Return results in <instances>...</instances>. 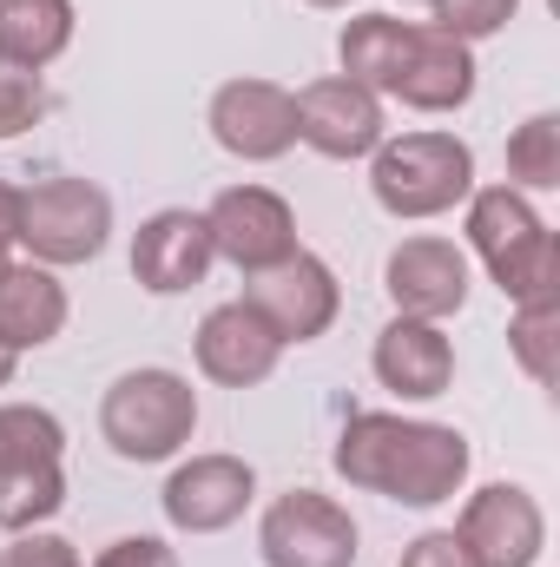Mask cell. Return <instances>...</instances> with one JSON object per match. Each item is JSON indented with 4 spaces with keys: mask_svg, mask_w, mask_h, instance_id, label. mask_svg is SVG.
Listing matches in <instances>:
<instances>
[{
    "mask_svg": "<svg viewBox=\"0 0 560 567\" xmlns=\"http://www.w3.org/2000/svg\"><path fill=\"white\" fill-rule=\"evenodd\" d=\"M66 455V429L40 403H0V468H27V462H60Z\"/></svg>",
    "mask_w": 560,
    "mask_h": 567,
    "instance_id": "7402d4cb",
    "label": "cell"
},
{
    "mask_svg": "<svg viewBox=\"0 0 560 567\" xmlns=\"http://www.w3.org/2000/svg\"><path fill=\"white\" fill-rule=\"evenodd\" d=\"M303 7H350V0H303Z\"/></svg>",
    "mask_w": 560,
    "mask_h": 567,
    "instance_id": "1f68e13d",
    "label": "cell"
},
{
    "mask_svg": "<svg viewBox=\"0 0 560 567\" xmlns=\"http://www.w3.org/2000/svg\"><path fill=\"white\" fill-rule=\"evenodd\" d=\"M245 303L278 330V343L290 350V343H317L336 323L343 284H336V271L317 251H290L283 265H271V271H258V278L245 284Z\"/></svg>",
    "mask_w": 560,
    "mask_h": 567,
    "instance_id": "52a82bcc",
    "label": "cell"
},
{
    "mask_svg": "<svg viewBox=\"0 0 560 567\" xmlns=\"http://www.w3.org/2000/svg\"><path fill=\"white\" fill-rule=\"evenodd\" d=\"M205 225H211V251L225 265H238L245 278L283 265L290 251H303L297 245V212L283 205L271 185H231V192H218L211 212H205Z\"/></svg>",
    "mask_w": 560,
    "mask_h": 567,
    "instance_id": "9c48e42d",
    "label": "cell"
},
{
    "mask_svg": "<svg viewBox=\"0 0 560 567\" xmlns=\"http://www.w3.org/2000/svg\"><path fill=\"white\" fill-rule=\"evenodd\" d=\"M258 495V468L245 455H191L165 475L158 508L178 535H225L231 522H245Z\"/></svg>",
    "mask_w": 560,
    "mask_h": 567,
    "instance_id": "8fae6325",
    "label": "cell"
},
{
    "mask_svg": "<svg viewBox=\"0 0 560 567\" xmlns=\"http://www.w3.org/2000/svg\"><path fill=\"white\" fill-rule=\"evenodd\" d=\"M455 542L475 555V567H535L548 548V515L521 482H488L462 502Z\"/></svg>",
    "mask_w": 560,
    "mask_h": 567,
    "instance_id": "30bf717a",
    "label": "cell"
},
{
    "mask_svg": "<svg viewBox=\"0 0 560 567\" xmlns=\"http://www.w3.org/2000/svg\"><path fill=\"white\" fill-rule=\"evenodd\" d=\"M265 567H356V522L336 495L290 488L258 522Z\"/></svg>",
    "mask_w": 560,
    "mask_h": 567,
    "instance_id": "8992f818",
    "label": "cell"
},
{
    "mask_svg": "<svg viewBox=\"0 0 560 567\" xmlns=\"http://www.w3.org/2000/svg\"><path fill=\"white\" fill-rule=\"evenodd\" d=\"M468 251L488 265L508 303H541L560 297V245L548 218L528 205L515 185H481L468 192Z\"/></svg>",
    "mask_w": 560,
    "mask_h": 567,
    "instance_id": "7a4b0ae2",
    "label": "cell"
},
{
    "mask_svg": "<svg viewBox=\"0 0 560 567\" xmlns=\"http://www.w3.org/2000/svg\"><path fill=\"white\" fill-rule=\"evenodd\" d=\"M409 40H416V20L356 13V20H343V33H336V60H343V73H350L356 86L390 93L396 73H403V60H409Z\"/></svg>",
    "mask_w": 560,
    "mask_h": 567,
    "instance_id": "ffe728a7",
    "label": "cell"
},
{
    "mask_svg": "<svg viewBox=\"0 0 560 567\" xmlns=\"http://www.w3.org/2000/svg\"><path fill=\"white\" fill-rule=\"evenodd\" d=\"M390 93L409 113H455V106H468L475 100V47L442 33V27H416L409 60H403Z\"/></svg>",
    "mask_w": 560,
    "mask_h": 567,
    "instance_id": "e0dca14e",
    "label": "cell"
},
{
    "mask_svg": "<svg viewBox=\"0 0 560 567\" xmlns=\"http://www.w3.org/2000/svg\"><path fill=\"white\" fill-rule=\"evenodd\" d=\"M370 192L390 218H442L475 192V152L455 133H403L370 152Z\"/></svg>",
    "mask_w": 560,
    "mask_h": 567,
    "instance_id": "277c9868",
    "label": "cell"
},
{
    "mask_svg": "<svg viewBox=\"0 0 560 567\" xmlns=\"http://www.w3.org/2000/svg\"><path fill=\"white\" fill-rule=\"evenodd\" d=\"M330 462H336V475L350 488H370V495L403 502V508H442V502L462 495L475 455H468V435L448 423L363 410V416L343 423Z\"/></svg>",
    "mask_w": 560,
    "mask_h": 567,
    "instance_id": "6da1fadb",
    "label": "cell"
},
{
    "mask_svg": "<svg viewBox=\"0 0 560 567\" xmlns=\"http://www.w3.org/2000/svg\"><path fill=\"white\" fill-rule=\"evenodd\" d=\"M370 370L390 396L403 403H435L448 396L455 383V343L442 337V323H422V317H390L376 330V350H370Z\"/></svg>",
    "mask_w": 560,
    "mask_h": 567,
    "instance_id": "2e32d148",
    "label": "cell"
},
{
    "mask_svg": "<svg viewBox=\"0 0 560 567\" xmlns=\"http://www.w3.org/2000/svg\"><path fill=\"white\" fill-rule=\"evenodd\" d=\"M508 343H515L521 370H528V377L548 390V383H554V350H560V297H541V303H515Z\"/></svg>",
    "mask_w": 560,
    "mask_h": 567,
    "instance_id": "cb8c5ba5",
    "label": "cell"
},
{
    "mask_svg": "<svg viewBox=\"0 0 560 567\" xmlns=\"http://www.w3.org/2000/svg\"><path fill=\"white\" fill-rule=\"evenodd\" d=\"M383 290H390L396 317L442 323L468 303V258L448 238H403L383 265Z\"/></svg>",
    "mask_w": 560,
    "mask_h": 567,
    "instance_id": "9a60e30c",
    "label": "cell"
},
{
    "mask_svg": "<svg viewBox=\"0 0 560 567\" xmlns=\"http://www.w3.org/2000/svg\"><path fill=\"white\" fill-rule=\"evenodd\" d=\"M428 13H435V27L442 33H455V40H495L515 13H521V0H428Z\"/></svg>",
    "mask_w": 560,
    "mask_h": 567,
    "instance_id": "d4e9b609",
    "label": "cell"
},
{
    "mask_svg": "<svg viewBox=\"0 0 560 567\" xmlns=\"http://www.w3.org/2000/svg\"><path fill=\"white\" fill-rule=\"evenodd\" d=\"M211 140L225 145L231 158L245 165H271L297 145V100L278 80H225L211 93V113H205Z\"/></svg>",
    "mask_w": 560,
    "mask_h": 567,
    "instance_id": "7c38bea8",
    "label": "cell"
},
{
    "mask_svg": "<svg viewBox=\"0 0 560 567\" xmlns=\"http://www.w3.org/2000/svg\"><path fill=\"white\" fill-rule=\"evenodd\" d=\"M13 370H20V357H13V350H7V343H0V390H7V383H13Z\"/></svg>",
    "mask_w": 560,
    "mask_h": 567,
    "instance_id": "4dcf8cb0",
    "label": "cell"
},
{
    "mask_svg": "<svg viewBox=\"0 0 560 567\" xmlns=\"http://www.w3.org/2000/svg\"><path fill=\"white\" fill-rule=\"evenodd\" d=\"M0 567H80V555H73V542H66V535L27 528V535H13V548L0 555Z\"/></svg>",
    "mask_w": 560,
    "mask_h": 567,
    "instance_id": "4316f807",
    "label": "cell"
},
{
    "mask_svg": "<svg viewBox=\"0 0 560 567\" xmlns=\"http://www.w3.org/2000/svg\"><path fill=\"white\" fill-rule=\"evenodd\" d=\"M93 567H178V555L158 535H126V542H113Z\"/></svg>",
    "mask_w": 560,
    "mask_h": 567,
    "instance_id": "f1b7e54d",
    "label": "cell"
},
{
    "mask_svg": "<svg viewBox=\"0 0 560 567\" xmlns=\"http://www.w3.org/2000/svg\"><path fill=\"white\" fill-rule=\"evenodd\" d=\"M106 238H113V198H106L93 178L53 172V178L20 185L13 251H27L33 265H46V271L93 265V258L106 251Z\"/></svg>",
    "mask_w": 560,
    "mask_h": 567,
    "instance_id": "3957f363",
    "label": "cell"
},
{
    "mask_svg": "<svg viewBox=\"0 0 560 567\" xmlns=\"http://www.w3.org/2000/svg\"><path fill=\"white\" fill-rule=\"evenodd\" d=\"M191 357H198V370H205L218 390H258V383L278 370L283 343H278V330L238 297V303L205 310V323H198V337H191Z\"/></svg>",
    "mask_w": 560,
    "mask_h": 567,
    "instance_id": "5bb4252c",
    "label": "cell"
},
{
    "mask_svg": "<svg viewBox=\"0 0 560 567\" xmlns=\"http://www.w3.org/2000/svg\"><path fill=\"white\" fill-rule=\"evenodd\" d=\"M211 265H218V251H211L205 212L165 205V212H152L139 231H133V278H139V290H152V297H178V290L205 284Z\"/></svg>",
    "mask_w": 560,
    "mask_h": 567,
    "instance_id": "4fadbf2b",
    "label": "cell"
},
{
    "mask_svg": "<svg viewBox=\"0 0 560 567\" xmlns=\"http://www.w3.org/2000/svg\"><path fill=\"white\" fill-rule=\"evenodd\" d=\"M46 80L40 73H20V66H0V140H20L46 120Z\"/></svg>",
    "mask_w": 560,
    "mask_h": 567,
    "instance_id": "484cf974",
    "label": "cell"
},
{
    "mask_svg": "<svg viewBox=\"0 0 560 567\" xmlns=\"http://www.w3.org/2000/svg\"><path fill=\"white\" fill-rule=\"evenodd\" d=\"M198 429V390L178 370H126L100 396V435L120 462H172Z\"/></svg>",
    "mask_w": 560,
    "mask_h": 567,
    "instance_id": "5b68a950",
    "label": "cell"
},
{
    "mask_svg": "<svg viewBox=\"0 0 560 567\" xmlns=\"http://www.w3.org/2000/svg\"><path fill=\"white\" fill-rule=\"evenodd\" d=\"M13 212H20V185L0 178V265L13 258Z\"/></svg>",
    "mask_w": 560,
    "mask_h": 567,
    "instance_id": "f546056e",
    "label": "cell"
},
{
    "mask_svg": "<svg viewBox=\"0 0 560 567\" xmlns=\"http://www.w3.org/2000/svg\"><path fill=\"white\" fill-rule=\"evenodd\" d=\"M396 567H475V555L455 542V528H428V535H416V542L403 548Z\"/></svg>",
    "mask_w": 560,
    "mask_h": 567,
    "instance_id": "83f0119b",
    "label": "cell"
},
{
    "mask_svg": "<svg viewBox=\"0 0 560 567\" xmlns=\"http://www.w3.org/2000/svg\"><path fill=\"white\" fill-rule=\"evenodd\" d=\"M508 185L515 192H554L560 185V120L535 113L508 133Z\"/></svg>",
    "mask_w": 560,
    "mask_h": 567,
    "instance_id": "603a6c76",
    "label": "cell"
},
{
    "mask_svg": "<svg viewBox=\"0 0 560 567\" xmlns=\"http://www.w3.org/2000/svg\"><path fill=\"white\" fill-rule=\"evenodd\" d=\"M290 100H297V145H310L317 158L350 165V158H370L376 145L390 140V126H383V93L356 86L350 73L310 80V86L290 93Z\"/></svg>",
    "mask_w": 560,
    "mask_h": 567,
    "instance_id": "ba28073f",
    "label": "cell"
},
{
    "mask_svg": "<svg viewBox=\"0 0 560 567\" xmlns=\"http://www.w3.org/2000/svg\"><path fill=\"white\" fill-rule=\"evenodd\" d=\"M60 508H66V475H60V462L0 468V528H7V535L46 528Z\"/></svg>",
    "mask_w": 560,
    "mask_h": 567,
    "instance_id": "44dd1931",
    "label": "cell"
},
{
    "mask_svg": "<svg viewBox=\"0 0 560 567\" xmlns=\"http://www.w3.org/2000/svg\"><path fill=\"white\" fill-rule=\"evenodd\" d=\"M66 330V284L33 258H7L0 265V343L13 357L46 350Z\"/></svg>",
    "mask_w": 560,
    "mask_h": 567,
    "instance_id": "ac0fdd59",
    "label": "cell"
},
{
    "mask_svg": "<svg viewBox=\"0 0 560 567\" xmlns=\"http://www.w3.org/2000/svg\"><path fill=\"white\" fill-rule=\"evenodd\" d=\"M73 47V0H0V66L46 73Z\"/></svg>",
    "mask_w": 560,
    "mask_h": 567,
    "instance_id": "d6986e66",
    "label": "cell"
}]
</instances>
